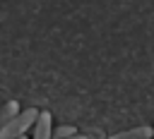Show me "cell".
Returning <instances> with one entry per match:
<instances>
[{"mask_svg": "<svg viewBox=\"0 0 154 139\" xmlns=\"http://www.w3.org/2000/svg\"><path fill=\"white\" fill-rule=\"evenodd\" d=\"M108 139H152V127L149 125H140V127H132V129L111 134Z\"/></svg>", "mask_w": 154, "mask_h": 139, "instance_id": "cell-3", "label": "cell"}, {"mask_svg": "<svg viewBox=\"0 0 154 139\" xmlns=\"http://www.w3.org/2000/svg\"><path fill=\"white\" fill-rule=\"evenodd\" d=\"M17 113H19V103H17V101H5V103H0V127L7 125Z\"/></svg>", "mask_w": 154, "mask_h": 139, "instance_id": "cell-4", "label": "cell"}, {"mask_svg": "<svg viewBox=\"0 0 154 139\" xmlns=\"http://www.w3.org/2000/svg\"><path fill=\"white\" fill-rule=\"evenodd\" d=\"M29 132H31V139H53V115L48 110H38Z\"/></svg>", "mask_w": 154, "mask_h": 139, "instance_id": "cell-2", "label": "cell"}, {"mask_svg": "<svg viewBox=\"0 0 154 139\" xmlns=\"http://www.w3.org/2000/svg\"><path fill=\"white\" fill-rule=\"evenodd\" d=\"M36 115H38V108H24V110H19L7 125L0 127V139H19V137H24L31 129Z\"/></svg>", "mask_w": 154, "mask_h": 139, "instance_id": "cell-1", "label": "cell"}, {"mask_svg": "<svg viewBox=\"0 0 154 139\" xmlns=\"http://www.w3.org/2000/svg\"><path fill=\"white\" fill-rule=\"evenodd\" d=\"M75 134H77V127H72V125H58V127H53V139H70Z\"/></svg>", "mask_w": 154, "mask_h": 139, "instance_id": "cell-5", "label": "cell"}, {"mask_svg": "<svg viewBox=\"0 0 154 139\" xmlns=\"http://www.w3.org/2000/svg\"><path fill=\"white\" fill-rule=\"evenodd\" d=\"M70 139H89L87 134H75V137H70Z\"/></svg>", "mask_w": 154, "mask_h": 139, "instance_id": "cell-6", "label": "cell"}, {"mask_svg": "<svg viewBox=\"0 0 154 139\" xmlns=\"http://www.w3.org/2000/svg\"><path fill=\"white\" fill-rule=\"evenodd\" d=\"M152 139H154V127H152Z\"/></svg>", "mask_w": 154, "mask_h": 139, "instance_id": "cell-7", "label": "cell"}, {"mask_svg": "<svg viewBox=\"0 0 154 139\" xmlns=\"http://www.w3.org/2000/svg\"><path fill=\"white\" fill-rule=\"evenodd\" d=\"M19 139H29V137H26V134H24V137H19Z\"/></svg>", "mask_w": 154, "mask_h": 139, "instance_id": "cell-8", "label": "cell"}]
</instances>
